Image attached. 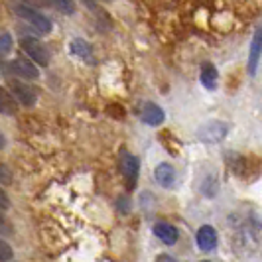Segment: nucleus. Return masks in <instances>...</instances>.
Listing matches in <instances>:
<instances>
[{"label": "nucleus", "mask_w": 262, "mask_h": 262, "mask_svg": "<svg viewBox=\"0 0 262 262\" xmlns=\"http://www.w3.org/2000/svg\"><path fill=\"white\" fill-rule=\"evenodd\" d=\"M16 12H18V16L22 18V20H26L30 26L34 28L38 34H50L52 32V20L48 18V16H43V14L36 12L34 8H30L28 4H18L16 6Z\"/></svg>", "instance_id": "1"}, {"label": "nucleus", "mask_w": 262, "mask_h": 262, "mask_svg": "<svg viewBox=\"0 0 262 262\" xmlns=\"http://www.w3.org/2000/svg\"><path fill=\"white\" fill-rule=\"evenodd\" d=\"M22 50L26 52V55L30 57V61L34 63L36 61V66L39 67H46L50 63V52H48V48L38 41L36 38H28L22 41Z\"/></svg>", "instance_id": "2"}, {"label": "nucleus", "mask_w": 262, "mask_h": 262, "mask_svg": "<svg viewBox=\"0 0 262 262\" xmlns=\"http://www.w3.org/2000/svg\"><path fill=\"white\" fill-rule=\"evenodd\" d=\"M10 93H12V99L18 101L22 106H34L38 103V91L22 81H10Z\"/></svg>", "instance_id": "3"}, {"label": "nucleus", "mask_w": 262, "mask_h": 262, "mask_svg": "<svg viewBox=\"0 0 262 262\" xmlns=\"http://www.w3.org/2000/svg\"><path fill=\"white\" fill-rule=\"evenodd\" d=\"M229 132V126L221 122V120H211V122H205L199 130H197V138L201 142H221Z\"/></svg>", "instance_id": "4"}, {"label": "nucleus", "mask_w": 262, "mask_h": 262, "mask_svg": "<svg viewBox=\"0 0 262 262\" xmlns=\"http://www.w3.org/2000/svg\"><path fill=\"white\" fill-rule=\"evenodd\" d=\"M8 69H10V73H14L16 77L20 79H38L39 77V69L36 63H32V61H28V59H12L10 63H8Z\"/></svg>", "instance_id": "5"}, {"label": "nucleus", "mask_w": 262, "mask_h": 262, "mask_svg": "<svg viewBox=\"0 0 262 262\" xmlns=\"http://www.w3.org/2000/svg\"><path fill=\"white\" fill-rule=\"evenodd\" d=\"M118 166H120V171L122 176L126 178L128 184H134L136 178H138V170H140V162L138 158L130 154V152H122V156L118 160Z\"/></svg>", "instance_id": "6"}, {"label": "nucleus", "mask_w": 262, "mask_h": 262, "mask_svg": "<svg viewBox=\"0 0 262 262\" xmlns=\"http://www.w3.org/2000/svg\"><path fill=\"white\" fill-rule=\"evenodd\" d=\"M197 247L203 250V252H211V250L217 247V231L211 227V225H203L197 229Z\"/></svg>", "instance_id": "7"}, {"label": "nucleus", "mask_w": 262, "mask_h": 262, "mask_svg": "<svg viewBox=\"0 0 262 262\" xmlns=\"http://www.w3.org/2000/svg\"><path fill=\"white\" fill-rule=\"evenodd\" d=\"M152 231H154L156 238H160V241H162L164 245H168V247L176 245V243H178V238H180L178 229H176L171 223H168V221H160V223H156Z\"/></svg>", "instance_id": "8"}, {"label": "nucleus", "mask_w": 262, "mask_h": 262, "mask_svg": "<svg viewBox=\"0 0 262 262\" xmlns=\"http://www.w3.org/2000/svg\"><path fill=\"white\" fill-rule=\"evenodd\" d=\"M262 57V28L254 34L252 43H250V55H249V73L256 75V67L260 63Z\"/></svg>", "instance_id": "9"}, {"label": "nucleus", "mask_w": 262, "mask_h": 262, "mask_svg": "<svg viewBox=\"0 0 262 262\" xmlns=\"http://www.w3.org/2000/svg\"><path fill=\"white\" fill-rule=\"evenodd\" d=\"M154 178H156V182L162 187H173V184H176V170H173L171 164L162 162V164H158L156 170H154Z\"/></svg>", "instance_id": "10"}, {"label": "nucleus", "mask_w": 262, "mask_h": 262, "mask_svg": "<svg viewBox=\"0 0 262 262\" xmlns=\"http://www.w3.org/2000/svg\"><path fill=\"white\" fill-rule=\"evenodd\" d=\"M164 111L156 105V103H146L144 108H142V120H144L146 124H150V126H160L162 122H164Z\"/></svg>", "instance_id": "11"}, {"label": "nucleus", "mask_w": 262, "mask_h": 262, "mask_svg": "<svg viewBox=\"0 0 262 262\" xmlns=\"http://www.w3.org/2000/svg\"><path fill=\"white\" fill-rule=\"evenodd\" d=\"M199 79H201V83H203L205 89L213 91V89L217 87V69H215V66L209 63V61H205V63L201 66V77Z\"/></svg>", "instance_id": "12"}, {"label": "nucleus", "mask_w": 262, "mask_h": 262, "mask_svg": "<svg viewBox=\"0 0 262 262\" xmlns=\"http://www.w3.org/2000/svg\"><path fill=\"white\" fill-rule=\"evenodd\" d=\"M71 53L73 55H77L81 59H91V46L85 41V39H73L71 41Z\"/></svg>", "instance_id": "13"}, {"label": "nucleus", "mask_w": 262, "mask_h": 262, "mask_svg": "<svg viewBox=\"0 0 262 262\" xmlns=\"http://www.w3.org/2000/svg\"><path fill=\"white\" fill-rule=\"evenodd\" d=\"M16 111V103H14L12 95L6 93L4 89H0V113L4 115H14Z\"/></svg>", "instance_id": "14"}, {"label": "nucleus", "mask_w": 262, "mask_h": 262, "mask_svg": "<svg viewBox=\"0 0 262 262\" xmlns=\"http://www.w3.org/2000/svg\"><path fill=\"white\" fill-rule=\"evenodd\" d=\"M12 50V36L8 32L0 34V55H8Z\"/></svg>", "instance_id": "15"}, {"label": "nucleus", "mask_w": 262, "mask_h": 262, "mask_svg": "<svg viewBox=\"0 0 262 262\" xmlns=\"http://www.w3.org/2000/svg\"><path fill=\"white\" fill-rule=\"evenodd\" d=\"M12 256H14V252H12V249H10V245L4 243V241H0V260L6 262V260H10Z\"/></svg>", "instance_id": "16"}, {"label": "nucleus", "mask_w": 262, "mask_h": 262, "mask_svg": "<svg viewBox=\"0 0 262 262\" xmlns=\"http://www.w3.org/2000/svg\"><path fill=\"white\" fill-rule=\"evenodd\" d=\"M10 182H12V173H10V170L4 164H0V184L8 185Z\"/></svg>", "instance_id": "17"}, {"label": "nucleus", "mask_w": 262, "mask_h": 262, "mask_svg": "<svg viewBox=\"0 0 262 262\" xmlns=\"http://www.w3.org/2000/svg\"><path fill=\"white\" fill-rule=\"evenodd\" d=\"M52 6L61 8V10H66V12H73V10H75V4H73V2H53Z\"/></svg>", "instance_id": "18"}, {"label": "nucleus", "mask_w": 262, "mask_h": 262, "mask_svg": "<svg viewBox=\"0 0 262 262\" xmlns=\"http://www.w3.org/2000/svg\"><path fill=\"white\" fill-rule=\"evenodd\" d=\"M10 207V197L4 193V189H0V209H8Z\"/></svg>", "instance_id": "19"}, {"label": "nucleus", "mask_w": 262, "mask_h": 262, "mask_svg": "<svg viewBox=\"0 0 262 262\" xmlns=\"http://www.w3.org/2000/svg\"><path fill=\"white\" fill-rule=\"evenodd\" d=\"M158 262H176V260H173L171 256H160V258H158Z\"/></svg>", "instance_id": "20"}, {"label": "nucleus", "mask_w": 262, "mask_h": 262, "mask_svg": "<svg viewBox=\"0 0 262 262\" xmlns=\"http://www.w3.org/2000/svg\"><path fill=\"white\" fill-rule=\"evenodd\" d=\"M6 146V138H4V134L0 132V148H4Z\"/></svg>", "instance_id": "21"}, {"label": "nucleus", "mask_w": 262, "mask_h": 262, "mask_svg": "<svg viewBox=\"0 0 262 262\" xmlns=\"http://www.w3.org/2000/svg\"><path fill=\"white\" fill-rule=\"evenodd\" d=\"M4 223V215H2V213H0V225Z\"/></svg>", "instance_id": "22"}, {"label": "nucleus", "mask_w": 262, "mask_h": 262, "mask_svg": "<svg viewBox=\"0 0 262 262\" xmlns=\"http://www.w3.org/2000/svg\"><path fill=\"white\" fill-rule=\"evenodd\" d=\"M201 262H209V260H201Z\"/></svg>", "instance_id": "23"}]
</instances>
